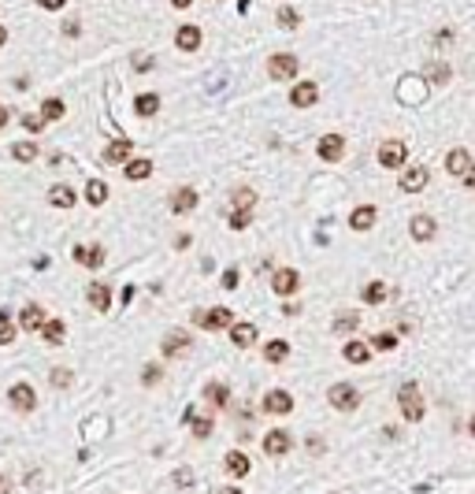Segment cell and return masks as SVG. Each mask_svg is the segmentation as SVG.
<instances>
[{"mask_svg":"<svg viewBox=\"0 0 475 494\" xmlns=\"http://www.w3.org/2000/svg\"><path fill=\"white\" fill-rule=\"evenodd\" d=\"M397 405H401V416L408 424H419L424 420V394H419V386L416 383H405L401 390H397Z\"/></svg>","mask_w":475,"mask_h":494,"instance_id":"obj_1","label":"cell"},{"mask_svg":"<svg viewBox=\"0 0 475 494\" xmlns=\"http://www.w3.org/2000/svg\"><path fill=\"white\" fill-rule=\"evenodd\" d=\"M327 402L338 413H356V405H360V390H356L353 383H334L327 390Z\"/></svg>","mask_w":475,"mask_h":494,"instance_id":"obj_2","label":"cell"},{"mask_svg":"<svg viewBox=\"0 0 475 494\" xmlns=\"http://www.w3.org/2000/svg\"><path fill=\"white\" fill-rule=\"evenodd\" d=\"M297 56L294 52H275L272 60H267V79H275V82H283V79H294L297 74Z\"/></svg>","mask_w":475,"mask_h":494,"instance_id":"obj_3","label":"cell"},{"mask_svg":"<svg viewBox=\"0 0 475 494\" xmlns=\"http://www.w3.org/2000/svg\"><path fill=\"white\" fill-rule=\"evenodd\" d=\"M8 405H12L15 413H34L38 409V394L30 390L26 383H15L12 390H8Z\"/></svg>","mask_w":475,"mask_h":494,"instance_id":"obj_4","label":"cell"},{"mask_svg":"<svg viewBox=\"0 0 475 494\" xmlns=\"http://www.w3.org/2000/svg\"><path fill=\"white\" fill-rule=\"evenodd\" d=\"M193 320H197V324H204L208 331H223V327H234V313L231 308H212V313H193Z\"/></svg>","mask_w":475,"mask_h":494,"instance_id":"obj_5","label":"cell"},{"mask_svg":"<svg viewBox=\"0 0 475 494\" xmlns=\"http://www.w3.org/2000/svg\"><path fill=\"white\" fill-rule=\"evenodd\" d=\"M290 446H294V438H290V431H283V427L264 435V454L267 457H283V454H290Z\"/></svg>","mask_w":475,"mask_h":494,"instance_id":"obj_6","label":"cell"},{"mask_svg":"<svg viewBox=\"0 0 475 494\" xmlns=\"http://www.w3.org/2000/svg\"><path fill=\"white\" fill-rule=\"evenodd\" d=\"M408 160V145L405 142H383L379 145V164L383 167H401Z\"/></svg>","mask_w":475,"mask_h":494,"instance_id":"obj_7","label":"cell"},{"mask_svg":"<svg viewBox=\"0 0 475 494\" xmlns=\"http://www.w3.org/2000/svg\"><path fill=\"white\" fill-rule=\"evenodd\" d=\"M193 346L190 331H167L164 342H160V349H164V357H178V353H186Z\"/></svg>","mask_w":475,"mask_h":494,"instance_id":"obj_8","label":"cell"},{"mask_svg":"<svg viewBox=\"0 0 475 494\" xmlns=\"http://www.w3.org/2000/svg\"><path fill=\"white\" fill-rule=\"evenodd\" d=\"M297 283H301V275L294 272V267H278V272L272 275V290L278 297H290L297 290Z\"/></svg>","mask_w":475,"mask_h":494,"instance_id":"obj_9","label":"cell"},{"mask_svg":"<svg viewBox=\"0 0 475 494\" xmlns=\"http://www.w3.org/2000/svg\"><path fill=\"white\" fill-rule=\"evenodd\" d=\"M264 413H272V416L294 413V398H290L286 390H267V394H264Z\"/></svg>","mask_w":475,"mask_h":494,"instance_id":"obj_10","label":"cell"},{"mask_svg":"<svg viewBox=\"0 0 475 494\" xmlns=\"http://www.w3.org/2000/svg\"><path fill=\"white\" fill-rule=\"evenodd\" d=\"M316 153L327 160V164H334V160H342L345 156V142H342V134H323L319 138V145H316Z\"/></svg>","mask_w":475,"mask_h":494,"instance_id":"obj_11","label":"cell"},{"mask_svg":"<svg viewBox=\"0 0 475 494\" xmlns=\"http://www.w3.org/2000/svg\"><path fill=\"white\" fill-rule=\"evenodd\" d=\"M435 231H438V223H435V216H427V212H419V216H412V223H408V234H412L416 242H431Z\"/></svg>","mask_w":475,"mask_h":494,"instance_id":"obj_12","label":"cell"},{"mask_svg":"<svg viewBox=\"0 0 475 494\" xmlns=\"http://www.w3.org/2000/svg\"><path fill=\"white\" fill-rule=\"evenodd\" d=\"M316 101H319V85L316 82H297V90L290 93V104H294V108H312Z\"/></svg>","mask_w":475,"mask_h":494,"instance_id":"obj_13","label":"cell"},{"mask_svg":"<svg viewBox=\"0 0 475 494\" xmlns=\"http://www.w3.org/2000/svg\"><path fill=\"white\" fill-rule=\"evenodd\" d=\"M197 208V193H193L190 186H182L171 193V212H178V216H190V212Z\"/></svg>","mask_w":475,"mask_h":494,"instance_id":"obj_14","label":"cell"},{"mask_svg":"<svg viewBox=\"0 0 475 494\" xmlns=\"http://www.w3.org/2000/svg\"><path fill=\"white\" fill-rule=\"evenodd\" d=\"M446 171L449 175H457V179H464L472 171V156H468V149H453V153L446 156Z\"/></svg>","mask_w":475,"mask_h":494,"instance_id":"obj_15","label":"cell"},{"mask_svg":"<svg viewBox=\"0 0 475 494\" xmlns=\"http://www.w3.org/2000/svg\"><path fill=\"white\" fill-rule=\"evenodd\" d=\"M19 327L23 331H41L45 327V313H41V305H23V313H19Z\"/></svg>","mask_w":475,"mask_h":494,"instance_id":"obj_16","label":"cell"},{"mask_svg":"<svg viewBox=\"0 0 475 494\" xmlns=\"http://www.w3.org/2000/svg\"><path fill=\"white\" fill-rule=\"evenodd\" d=\"M424 186H427V167H424V164L408 167L405 175H401V190H405V193H419Z\"/></svg>","mask_w":475,"mask_h":494,"instance_id":"obj_17","label":"cell"},{"mask_svg":"<svg viewBox=\"0 0 475 494\" xmlns=\"http://www.w3.org/2000/svg\"><path fill=\"white\" fill-rule=\"evenodd\" d=\"M85 297H90V305L97 308V313H108V308H112V290H108L104 283H93L90 290H85Z\"/></svg>","mask_w":475,"mask_h":494,"instance_id":"obj_18","label":"cell"},{"mask_svg":"<svg viewBox=\"0 0 475 494\" xmlns=\"http://www.w3.org/2000/svg\"><path fill=\"white\" fill-rule=\"evenodd\" d=\"M375 216H379V212H375V205H360V208L349 216V227H353V231H372V227H375Z\"/></svg>","mask_w":475,"mask_h":494,"instance_id":"obj_19","label":"cell"},{"mask_svg":"<svg viewBox=\"0 0 475 494\" xmlns=\"http://www.w3.org/2000/svg\"><path fill=\"white\" fill-rule=\"evenodd\" d=\"M223 465H226V472H231V476H249V457L242 454V450H231V454L223 457Z\"/></svg>","mask_w":475,"mask_h":494,"instance_id":"obj_20","label":"cell"},{"mask_svg":"<svg viewBox=\"0 0 475 494\" xmlns=\"http://www.w3.org/2000/svg\"><path fill=\"white\" fill-rule=\"evenodd\" d=\"M175 45L182 52H193L201 45V26H178V34H175Z\"/></svg>","mask_w":475,"mask_h":494,"instance_id":"obj_21","label":"cell"},{"mask_svg":"<svg viewBox=\"0 0 475 494\" xmlns=\"http://www.w3.org/2000/svg\"><path fill=\"white\" fill-rule=\"evenodd\" d=\"M231 342H234L238 349H249L253 342H256V327L253 324H234L231 327Z\"/></svg>","mask_w":475,"mask_h":494,"instance_id":"obj_22","label":"cell"},{"mask_svg":"<svg viewBox=\"0 0 475 494\" xmlns=\"http://www.w3.org/2000/svg\"><path fill=\"white\" fill-rule=\"evenodd\" d=\"M123 175L131 179V182H142L145 175H153V160H149V156H142V160H126Z\"/></svg>","mask_w":475,"mask_h":494,"instance_id":"obj_23","label":"cell"},{"mask_svg":"<svg viewBox=\"0 0 475 494\" xmlns=\"http://www.w3.org/2000/svg\"><path fill=\"white\" fill-rule=\"evenodd\" d=\"M397 97H401V101H408V104H419V101H424V82H419V79H401V90H397Z\"/></svg>","mask_w":475,"mask_h":494,"instance_id":"obj_24","label":"cell"},{"mask_svg":"<svg viewBox=\"0 0 475 494\" xmlns=\"http://www.w3.org/2000/svg\"><path fill=\"white\" fill-rule=\"evenodd\" d=\"M131 142H126V138H119V142H112L108 145V153H104V160L108 164H126V160H131Z\"/></svg>","mask_w":475,"mask_h":494,"instance_id":"obj_25","label":"cell"},{"mask_svg":"<svg viewBox=\"0 0 475 494\" xmlns=\"http://www.w3.org/2000/svg\"><path fill=\"white\" fill-rule=\"evenodd\" d=\"M74 261L85 264V267H101L104 249H101V245H93V249H85V245H74Z\"/></svg>","mask_w":475,"mask_h":494,"instance_id":"obj_26","label":"cell"},{"mask_svg":"<svg viewBox=\"0 0 475 494\" xmlns=\"http://www.w3.org/2000/svg\"><path fill=\"white\" fill-rule=\"evenodd\" d=\"M134 112L142 115V120H149V115H156V112H160V97H156V93H142V97L134 101Z\"/></svg>","mask_w":475,"mask_h":494,"instance_id":"obj_27","label":"cell"},{"mask_svg":"<svg viewBox=\"0 0 475 494\" xmlns=\"http://www.w3.org/2000/svg\"><path fill=\"white\" fill-rule=\"evenodd\" d=\"M63 115H67V104H63L60 97H49V101L41 104V120H45V123H52V120H63Z\"/></svg>","mask_w":475,"mask_h":494,"instance_id":"obj_28","label":"cell"},{"mask_svg":"<svg viewBox=\"0 0 475 494\" xmlns=\"http://www.w3.org/2000/svg\"><path fill=\"white\" fill-rule=\"evenodd\" d=\"M342 357L349 361V364H364L372 357V349L364 346V342H345V349H342Z\"/></svg>","mask_w":475,"mask_h":494,"instance_id":"obj_29","label":"cell"},{"mask_svg":"<svg viewBox=\"0 0 475 494\" xmlns=\"http://www.w3.org/2000/svg\"><path fill=\"white\" fill-rule=\"evenodd\" d=\"M85 201H90L93 208H97V205H104V201H108V186H104L101 179H90V182H85Z\"/></svg>","mask_w":475,"mask_h":494,"instance_id":"obj_30","label":"cell"},{"mask_svg":"<svg viewBox=\"0 0 475 494\" xmlns=\"http://www.w3.org/2000/svg\"><path fill=\"white\" fill-rule=\"evenodd\" d=\"M360 297L368 305H383L386 302V283H383V279H375V283H368V286L360 290Z\"/></svg>","mask_w":475,"mask_h":494,"instance_id":"obj_31","label":"cell"},{"mask_svg":"<svg viewBox=\"0 0 475 494\" xmlns=\"http://www.w3.org/2000/svg\"><path fill=\"white\" fill-rule=\"evenodd\" d=\"M41 335H45L49 346H60L63 338H67V327L60 324V320H45V327H41Z\"/></svg>","mask_w":475,"mask_h":494,"instance_id":"obj_32","label":"cell"},{"mask_svg":"<svg viewBox=\"0 0 475 494\" xmlns=\"http://www.w3.org/2000/svg\"><path fill=\"white\" fill-rule=\"evenodd\" d=\"M204 398H208L212 405H226V402H231V386H226V383H208V386H204Z\"/></svg>","mask_w":475,"mask_h":494,"instance_id":"obj_33","label":"cell"},{"mask_svg":"<svg viewBox=\"0 0 475 494\" xmlns=\"http://www.w3.org/2000/svg\"><path fill=\"white\" fill-rule=\"evenodd\" d=\"M231 201H234V208H238V212H253V205H256V193H253L249 186H238Z\"/></svg>","mask_w":475,"mask_h":494,"instance_id":"obj_34","label":"cell"},{"mask_svg":"<svg viewBox=\"0 0 475 494\" xmlns=\"http://www.w3.org/2000/svg\"><path fill=\"white\" fill-rule=\"evenodd\" d=\"M424 79H427V85H446L449 82V67H446V63H427Z\"/></svg>","mask_w":475,"mask_h":494,"instance_id":"obj_35","label":"cell"},{"mask_svg":"<svg viewBox=\"0 0 475 494\" xmlns=\"http://www.w3.org/2000/svg\"><path fill=\"white\" fill-rule=\"evenodd\" d=\"M264 357L272 361V364H278V361L290 357V346H286L283 338H275V342H267V346H264Z\"/></svg>","mask_w":475,"mask_h":494,"instance_id":"obj_36","label":"cell"},{"mask_svg":"<svg viewBox=\"0 0 475 494\" xmlns=\"http://www.w3.org/2000/svg\"><path fill=\"white\" fill-rule=\"evenodd\" d=\"M49 201H52L56 208H71V205H74V193H71L67 186H52V190H49Z\"/></svg>","mask_w":475,"mask_h":494,"instance_id":"obj_37","label":"cell"},{"mask_svg":"<svg viewBox=\"0 0 475 494\" xmlns=\"http://www.w3.org/2000/svg\"><path fill=\"white\" fill-rule=\"evenodd\" d=\"M190 427H193V438H208L215 424H212V416H193Z\"/></svg>","mask_w":475,"mask_h":494,"instance_id":"obj_38","label":"cell"},{"mask_svg":"<svg viewBox=\"0 0 475 494\" xmlns=\"http://www.w3.org/2000/svg\"><path fill=\"white\" fill-rule=\"evenodd\" d=\"M12 156L26 164V160H34V156H38V145H34V142H15V145H12Z\"/></svg>","mask_w":475,"mask_h":494,"instance_id":"obj_39","label":"cell"},{"mask_svg":"<svg viewBox=\"0 0 475 494\" xmlns=\"http://www.w3.org/2000/svg\"><path fill=\"white\" fill-rule=\"evenodd\" d=\"M278 26H283V30H297L301 26V15L294 12V8H278Z\"/></svg>","mask_w":475,"mask_h":494,"instance_id":"obj_40","label":"cell"},{"mask_svg":"<svg viewBox=\"0 0 475 494\" xmlns=\"http://www.w3.org/2000/svg\"><path fill=\"white\" fill-rule=\"evenodd\" d=\"M71 379H74V375H71V368H52V372H49V383L56 386V390H63V386H71Z\"/></svg>","mask_w":475,"mask_h":494,"instance_id":"obj_41","label":"cell"},{"mask_svg":"<svg viewBox=\"0 0 475 494\" xmlns=\"http://www.w3.org/2000/svg\"><path fill=\"white\" fill-rule=\"evenodd\" d=\"M12 338H15V327H12V320H8V313L0 308V346H12Z\"/></svg>","mask_w":475,"mask_h":494,"instance_id":"obj_42","label":"cell"},{"mask_svg":"<svg viewBox=\"0 0 475 494\" xmlns=\"http://www.w3.org/2000/svg\"><path fill=\"white\" fill-rule=\"evenodd\" d=\"M360 327V316L356 313H342L338 320H334V331H356Z\"/></svg>","mask_w":475,"mask_h":494,"instance_id":"obj_43","label":"cell"},{"mask_svg":"<svg viewBox=\"0 0 475 494\" xmlns=\"http://www.w3.org/2000/svg\"><path fill=\"white\" fill-rule=\"evenodd\" d=\"M160 375H164V372H160V364H145V368H142V383L153 386V383H160Z\"/></svg>","mask_w":475,"mask_h":494,"instance_id":"obj_44","label":"cell"},{"mask_svg":"<svg viewBox=\"0 0 475 494\" xmlns=\"http://www.w3.org/2000/svg\"><path fill=\"white\" fill-rule=\"evenodd\" d=\"M249 220H253V212H231V227H234V231L249 227Z\"/></svg>","mask_w":475,"mask_h":494,"instance_id":"obj_45","label":"cell"},{"mask_svg":"<svg viewBox=\"0 0 475 494\" xmlns=\"http://www.w3.org/2000/svg\"><path fill=\"white\" fill-rule=\"evenodd\" d=\"M372 346H375V349H394V346H397V335H375Z\"/></svg>","mask_w":475,"mask_h":494,"instance_id":"obj_46","label":"cell"},{"mask_svg":"<svg viewBox=\"0 0 475 494\" xmlns=\"http://www.w3.org/2000/svg\"><path fill=\"white\" fill-rule=\"evenodd\" d=\"M23 126H26L30 134H38L41 126H45V120H41V115H23Z\"/></svg>","mask_w":475,"mask_h":494,"instance_id":"obj_47","label":"cell"},{"mask_svg":"<svg viewBox=\"0 0 475 494\" xmlns=\"http://www.w3.org/2000/svg\"><path fill=\"white\" fill-rule=\"evenodd\" d=\"M308 454H316V457L323 454V438L319 435H308Z\"/></svg>","mask_w":475,"mask_h":494,"instance_id":"obj_48","label":"cell"},{"mask_svg":"<svg viewBox=\"0 0 475 494\" xmlns=\"http://www.w3.org/2000/svg\"><path fill=\"white\" fill-rule=\"evenodd\" d=\"M38 4H41V8H45V12H60V8H63V4H67V0H38Z\"/></svg>","mask_w":475,"mask_h":494,"instance_id":"obj_49","label":"cell"},{"mask_svg":"<svg viewBox=\"0 0 475 494\" xmlns=\"http://www.w3.org/2000/svg\"><path fill=\"white\" fill-rule=\"evenodd\" d=\"M175 483H182V487H190V483H193V472H190V468H178Z\"/></svg>","mask_w":475,"mask_h":494,"instance_id":"obj_50","label":"cell"},{"mask_svg":"<svg viewBox=\"0 0 475 494\" xmlns=\"http://www.w3.org/2000/svg\"><path fill=\"white\" fill-rule=\"evenodd\" d=\"M223 286H226V290L238 286V272H234V267H231V272H223Z\"/></svg>","mask_w":475,"mask_h":494,"instance_id":"obj_51","label":"cell"},{"mask_svg":"<svg viewBox=\"0 0 475 494\" xmlns=\"http://www.w3.org/2000/svg\"><path fill=\"white\" fill-rule=\"evenodd\" d=\"M134 67H138V71H145V67H153V56H149V60H145V56H138V60H134Z\"/></svg>","mask_w":475,"mask_h":494,"instance_id":"obj_52","label":"cell"},{"mask_svg":"<svg viewBox=\"0 0 475 494\" xmlns=\"http://www.w3.org/2000/svg\"><path fill=\"white\" fill-rule=\"evenodd\" d=\"M78 30H82L78 23H67V26H63V34H67V38H78Z\"/></svg>","mask_w":475,"mask_h":494,"instance_id":"obj_53","label":"cell"},{"mask_svg":"<svg viewBox=\"0 0 475 494\" xmlns=\"http://www.w3.org/2000/svg\"><path fill=\"white\" fill-rule=\"evenodd\" d=\"M464 186H468V190H475V167L468 171V175H464Z\"/></svg>","mask_w":475,"mask_h":494,"instance_id":"obj_54","label":"cell"},{"mask_svg":"<svg viewBox=\"0 0 475 494\" xmlns=\"http://www.w3.org/2000/svg\"><path fill=\"white\" fill-rule=\"evenodd\" d=\"M4 126H8V108L0 104V131H4Z\"/></svg>","mask_w":475,"mask_h":494,"instance_id":"obj_55","label":"cell"},{"mask_svg":"<svg viewBox=\"0 0 475 494\" xmlns=\"http://www.w3.org/2000/svg\"><path fill=\"white\" fill-rule=\"evenodd\" d=\"M0 494H12V487H8V479L0 476Z\"/></svg>","mask_w":475,"mask_h":494,"instance_id":"obj_56","label":"cell"},{"mask_svg":"<svg viewBox=\"0 0 475 494\" xmlns=\"http://www.w3.org/2000/svg\"><path fill=\"white\" fill-rule=\"evenodd\" d=\"M171 4H175V8H190L193 0H171Z\"/></svg>","mask_w":475,"mask_h":494,"instance_id":"obj_57","label":"cell"},{"mask_svg":"<svg viewBox=\"0 0 475 494\" xmlns=\"http://www.w3.org/2000/svg\"><path fill=\"white\" fill-rule=\"evenodd\" d=\"M219 494H242V491H238V487H223Z\"/></svg>","mask_w":475,"mask_h":494,"instance_id":"obj_58","label":"cell"},{"mask_svg":"<svg viewBox=\"0 0 475 494\" xmlns=\"http://www.w3.org/2000/svg\"><path fill=\"white\" fill-rule=\"evenodd\" d=\"M4 41H8V30H4V26H0V45H4Z\"/></svg>","mask_w":475,"mask_h":494,"instance_id":"obj_59","label":"cell"},{"mask_svg":"<svg viewBox=\"0 0 475 494\" xmlns=\"http://www.w3.org/2000/svg\"><path fill=\"white\" fill-rule=\"evenodd\" d=\"M468 431H472V438H475V416H472V420H468Z\"/></svg>","mask_w":475,"mask_h":494,"instance_id":"obj_60","label":"cell"}]
</instances>
